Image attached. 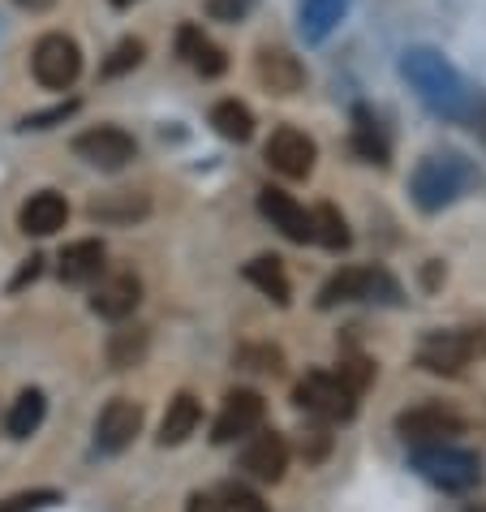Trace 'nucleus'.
<instances>
[{"label":"nucleus","instance_id":"nucleus-1","mask_svg":"<svg viewBox=\"0 0 486 512\" xmlns=\"http://www.w3.org/2000/svg\"><path fill=\"white\" fill-rule=\"evenodd\" d=\"M400 74L413 87V95L443 121H469L478 91L461 78V69L448 65L435 48H409L400 56Z\"/></svg>","mask_w":486,"mask_h":512},{"label":"nucleus","instance_id":"nucleus-2","mask_svg":"<svg viewBox=\"0 0 486 512\" xmlns=\"http://www.w3.org/2000/svg\"><path fill=\"white\" fill-rule=\"evenodd\" d=\"M469 186H474V164L456 151L426 155V160H418V168H413V177H409V194L422 211L452 207Z\"/></svg>","mask_w":486,"mask_h":512},{"label":"nucleus","instance_id":"nucleus-3","mask_svg":"<svg viewBox=\"0 0 486 512\" xmlns=\"http://www.w3.org/2000/svg\"><path fill=\"white\" fill-rule=\"evenodd\" d=\"M474 358H486V327H456V332H431L418 345V366L431 375H461Z\"/></svg>","mask_w":486,"mask_h":512},{"label":"nucleus","instance_id":"nucleus-4","mask_svg":"<svg viewBox=\"0 0 486 512\" xmlns=\"http://www.w3.org/2000/svg\"><path fill=\"white\" fill-rule=\"evenodd\" d=\"M293 401L319 422H349L357 414V392L340 375H327V371H310L293 388Z\"/></svg>","mask_w":486,"mask_h":512},{"label":"nucleus","instance_id":"nucleus-5","mask_svg":"<svg viewBox=\"0 0 486 512\" xmlns=\"http://www.w3.org/2000/svg\"><path fill=\"white\" fill-rule=\"evenodd\" d=\"M336 302H400V289L383 267H345L319 289V310Z\"/></svg>","mask_w":486,"mask_h":512},{"label":"nucleus","instance_id":"nucleus-6","mask_svg":"<svg viewBox=\"0 0 486 512\" xmlns=\"http://www.w3.org/2000/svg\"><path fill=\"white\" fill-rule=\"evenodd\" d=\"M413 465L422 469V478H431L443 491H469L482 478V465L474 452L456 448V444H431V448H413Z\"/></svg>","mask_w":486,"mask_h":512},{"label":"nucleus","instance_id":"nucleus-7","mask_svg":"<svg viewBox=\"0 0 486 512\" xmlns=\"http://www.w3.org/2000/svg\"><path fill=\"white\" fill-rule=\"evenodd\" d=\"M31 74L44 91H69L82 74V48L61 31L44 35L31 52Z\"/></svg>","mask_w":486,"mask_h":512},{"label":"nucleus","instance_id":"nucleus-8","mask_svg":"<svg viewBox=\"0 0 486 512\" xmlns=\"http://www.w3.org/2000/svg\"><path fill=\"white\" fill-rule=\"evenodd\" d=\"M396 435L409 448H431V444H456V435H465V418L448 405H413L396 418Z\"/></svg>","mask_w":486,"mask_h":512},{"label":"nucleus","instance_id":"nucleus-9","mask_svg":"<svg viewBox=\"0 0 486 512\" xmlns=\"http://www.w3.org/2000/svg\"><path fill=\"white\" fill-rule=\"evenodd\" d=\"M74 155L99 168V173H117V168H125L138 155V142L121 125H95V130H82L74 138Z\"/></svg>","mask_w":486,"mask_h":512},{"label":"nucleus","instance_id":"nucleus-10","mask_svg":"<svg viewBox=\"0 0 486 512\" xmlns=\"http://www.w3.org/2000/svg\"><path fill=\"white\" fill-rule=\"evenodd\" d=\"M267 164L276 168L280 177H289V181H306L314 173V160H319V147H314V138L302 134L297 125H280L276 134L267 138Z\"/></svg>","mask_w":486,"mask_h":512},{"label":"nucleus","instance_id":"nucleus-11","mask_svg":"<svg viewBox=\"0 0 486 512\" xmlns=\"http://www.w3.org/2000/svg\"><path fill=\"white\" fill-rule=\"evenodd\" d=\"M142 302V280L134 272H99L95 276V289H91V310L99 319H130Z\"/></svg>","mask_w":486,"mask_h":512},{"label":"nucleus","instance_id":"nucleus-12","mask_svg":"<svg viewBox=\"0 0 486 512\" xmlns=\"http://www.w3.org/2000/svg\"><path fill=\"white\" fill-rule=\"evenodd\" d=\"M142 431V405H134L130 396H117L99 409L95 418V448L99 452H125Z\"/></svg>","mask_w":486,"mask_h":512},{"label":"nucleus","instance_id":"nucleus-13","mask_svg":"<svg viewBox=\"0 0 486 512\" xmlns=\"http://www.w3.org/2000/svg\"><path fill=\"white\" fill-rule=\"evenodd\" d=\"M263 414H267V401L254 388L228 392L224 405H220V418H216V435H211V439H216V444H233V439L259 431Z\"/></svg>","mask_w":486,"mask_h":512},{"label":"nucleus","instance_id":"nucleus-14","mask_svg":"<svg viewBox=\"0 0 486 512\" xmlns=\"http://www.w3.org/2000/svg\"><path fill=\"white\" fill-rule=\"evenodd\" d=\"M259 211L271 220V229H280L289 241H297V246L314 241V220H310V211L297 203L293 194H284V190H276V186H267V190H259Z\"/></svg>","mask_w":486,"mask_h":512},{"label":"nucleus","instance_id":"nucleus-15","mask_svg":"<svg viewBox=\"0 0 486 512\" xmlns=\"http://www.w3.org/2000/svg\"><path fill=\"white\" fill-rule=\"evenodd\" d=\"M254 74H259L267 95H297L306 87V65L289 48H263L254 61Z\"/></svg>","mask_w":486,"mask_h":512},{"label":"nucleus","instance_id":"nucleus-16","mask_svg":"<svg viewBox=\"0 0 486 512\" xmlns=\"http://www.w3.org/2000/svg\"><path fill=\"white\" fill-rule=\"evenodd\" d=\"M241 469L259 482H280L284 469H289V444L276 431H259L241 452Z\"/></svg>","mask_w":486,"mask_h":512},{"label":"nucleus","instance_id":"nucleus-17","mask_svg":"<svg viewBox=\"0 0 486 512\" xmlns=\"http://www.w3.org/2000/svg\"><path fill=\"white\" fill-rule=\"evenodd\" d=\"M65 220H69V203L56 190L31 194L22 203V211H18V224H22L26 237H52V233L65 229Z\"/></svg>","mask_w":486,"mask_h":512},{"label":"nucleus","instance_id":"nucleus-18","mask_svg":"<svg viewBox=\"0 0 486 512\" xmlns=\"http://www.w3.org/2000/svg\"><path fill=\"white\" fill-rule=\"evenodd\" d=\"M177 52H181V61L190 65L194 74H203V78H220L228 69L224 48L211 44V39L203 35V26H194V22H185L177 31Z\"/></svg>","mask_w":486,"mask_h":512},{"label":"nucleus","instance_id":"nucleus-19","mask_svg":"<svg viewBox=\"0 0 486 512\" xmlns=\"http://www.w3.org/2000/svg\"><path fill=\"white\" fill-rule=\"evenodd\" d=\"M108 259V250H104V241H69V246L61 250V280L65 284H91L99 272H104V263Z\"/></svg>","mask_w":486,"mask_h":512},{"label":"nucleus","instance_id":"nucleus-20","mask_svg":"<svg viewBox=\"0 0 486 512\" xmlns=\"http://www.w3.org/2000/svg\"><path fill=\"white\" fill-rule=\"evenodd\" d=\"M147 211H151V203H147V194H138V190H108L87 203V216L99 224H134L147 216Z\"/></svg>","mask_w":486,"mask_h":512},{"label":"nucleus","instance_id":"nucleus-21","mask_svg":"<svg viewBox=\"0 0 486 512\" xmlns=\"http://www.w3.org/2000/svg\"><path fill=\"white\" fill-rule=\"evenodd\" d=\"M198 422H203V405H198L190 392H177L173 401H168L164 422H160V444H164V448L185 444V439L198 431Z\"/></svg>","mask_w":486,"mask_h":512},{"label":"nucleus","instance_id":"nucleus-22","mask_svg":"<svg viewBox=\"0 0 486 512\" xmlns=\"http://www.w3.org/2000/svg\"><path fill=\"white\" fill-rule=\"evenodd\" d=\"M246 280L263 297H271L276 306H289L293 302V284H289V276H284V263L276 259V254H259V259H250L246 263Z\"/></svg>","mask_w":486,"mask_h":512},{"label":"nucleus","instance_id":"nucleus-23","mask_svg":"<svg viewBox=\"0 0 486 512\" xmlns=\"http://www.w3.org/2000/svg\"><path fill=\"white\" fill-rule=\"evenodd\" d=\"M349 0H302V35L306 44H323L327 35L340 26Z\"/></svg>","mask_w":486,"mask_h":512},{"label":"nucleus","instance_id":"nucleus-24","mask_svg":"<svg viewBox=\"0 0 486 512\" xmlns=\"http://www.w3.org/2000/svg\"><path fill=\"white\" fill-rule=\"evenodd\" d=\"M211 125H216V134L228 138V142H250L254 138V112L241 104V99H220V104L211 108Z\"/></svg>","mask_w":486,"mask_h":512},{"label":"nucleus","instance_id":"nucleus-25","mask_svg":"<svg viewBox=\"0 0 486 512\" xmlns=\"http://www.w3.org/2000/svg\"><path fill=\"white\" fill-rule=\"evenodd\" d=\"M44 409H48L44 392H39V388H26L18 401H13V409H9L5 431H9L13 439H31V435L39 431V422H44Z\"/></svg>","mask_w":486,"mask_h":512},{"label":"nucleus","instance_id":"nucleus-26","mask_svg":"<svg viewBox=\"0 0 486 512\" xmlns=\"http://www.w3.org/2000/svg\"><path fill=\"white\" fill-rule=\"evenodd\" d=\"M147 358V332L142 327H121V332H112L108 340V362L117 366V371H130Z\"/></svg>","mask_w":486,"mask_h":512},{"label":"nucleus","instance_id":"nucleus-27","mask_svg":"<svg viewBox=\"0 0 486 512\" xmlns=\"http://www.w3.org/2000/svg\"><path fill=\"white\" fill-rule=\"evenodd\" d=\"M314 241H323L327 250H349V241H353V233H349V224H345V216L332 207V203H323L319 211H314Z\"/></svg>","mask_w":486,"mask_h":512},{"label":"nucleus","instance_id":"nucleus-28","mask_svg":"<svg viewBox=\"0 0 486 512\" xmlns=\"http://www.w3.org/2000/svg\"><path fill=\"white\" fill-rule=\"evenodd\" d=\"M353 147L366 155L370 164H388V138L379 134V125L370 121L366 108H357V130H353Z\"/></svg>","mask_w":486,"mask_h":512},{"label":"nucleus","instance_id":"nucleus-29","mask_svg":"<svg viewBox=\"0 0 486 512\" xmlns=\"http://www.w3.org/2000/svg\"><path fill=\"white\" fill-rule=\"evenodd\" d=\"M142 56H147L142 39H121V44L108 52V61L99 65V74H104V78H121V74H130V69L142 65Z\"/></svg>","mask_w":486,"mask_h":512},{"label":"nucleus","instance_id":"nucleus-30","mask_svg":"<svg viewBox=\"0 0 486 512\" xmlns=\"http://www.w3.org/2000/svg\"><path fill=\"white\" fill-rule=\"evenodd\" d=\"M237 366L246 371H267V375H280L284 371V353L271 349V345H259V349H241L237 353Z\"/></svg>","mask_w":486,"mask_h":512},{"label":"nucleus","instance_id":"nucleus-31","mask_svg":"<svg viewBox=\"0 0 486 512\" xmlns=\"http://www.w3.org/2000/svg\"><path fill=\"white\" fill-rule=\"evenodd\" d=\"M52 504H61V491H18V495H9L5 504H0V512H39V508H52Z\"/></svg>","mask_w":486,"mask_h":512},{"label":"nucleus","instance_id":"nucleus-32","mask_svg":"<svg viewBox=\"0 0 486 512\" xmlns=\"http://www.w3.org/2000/svg\"><path fill=\"white\" fill-rule=\"evenodd\" d=\"M336 375L345 379L357 396H362V392L370 388V383H375V366H370L366 358H349V362H340V371H336Z\"/></svg>","mask_w":486,"mask_h":512},{"label":"nucleus","instance_id":"nucleus-33","mask_svg":"<svg viewBox=\"0 0 486 512\" xmlns=\"http://www.w3.org/2000/svg\"><path fill=\"white\" fill-rule=\"evenodd\" d=\"M254 5H259V0H207V18L211 22H241V18H250Z\"/></svg>","mask_w":486,"mask_h":512},{"label":"nucleus","instance_id":"nucleus-34","mask_svg":"<svg viewBox=\"0 0 486 512\" xmlns=\"http://www.w3.org/2000/svg\"><path fill=\"white\" fill-rule=\"evenodd\" d=\"M220 500L228 504V512H267V504L259 500V495L246 491V487H237V482H228V487L220 491Z\"/></svg>","mask_w":486,"mask_h":512},{"label":"nucleus","instance_id":"nucleus-35","mask_svg":"<svg viewBox=\"0 0 486 512\" xmlns=\"http://www.w3.org/2000/svg\"><path fill=\"white\" fill-rule=\"evenodd\" d=\"M327 448H332V435H327V426H306V431H302V457L306 461H323Z\"/></svg>","mask_w":486,"mask_h":512},{"label":"nucleus","instance_id":"nucleus-36","mask_svg":"<svg viewBox=\"0 0 486 512\" xmlns=\"http://www.w3.org/2000/svg\"><path fill=\"white\" fill-rule=\"evenodd\" d=\"M74 108H78V104H61V108H52V112H35V117H26V121H22V130H48L52 121L74 117Z\"/></svg>","mask_w":486,"mask_h":512},{"label":"nucleus","instance_id":"nucleus-37","mask_svg":"<svg viewBox=\"0 0 486 512\" xmlns=\"http://www.w3.org/2000/svg\"><path fill=\"white\" fill-rule=\"evenodd\" d=\"M465 125H469V130H474L482 142H486V95H482V91H478V99H474V112H469V121H465Z\"/></svg>","mask_w":486,"mask_h":512},{"label":"nucleus","instance_id":"nucleus-38","mask_svg":"<svg viewBox=\"0 0 486 512\" xmlns=\"http://www.w3.org/2000/svg\"><path fill=\"white\" fill-rule=\"evenodd\" d=\"M190 512H228V504L220 500V495H190Z\"/></svg>","mask_w":486,"mask_h":512},{"label":"nucleus","instance_id":"nucleus-39","mask_svg":"<svg viewBox=\"0 0 486 512\" xmlns=\"http://www.w3.org/2000/svg\"><path fill=\"white\" fill-rule=\"evenodd\" d=\"M39 263H44V259H39V254H35V259H26V267H22V272H18V280H13V284H9V289H22V284H26V280H35V276H39Z\"/></svg>","mask_w":486,"mask_h":512},{"label":"nucleus","instance_id":"nucleus-40","mask_svg":"<svg viewBox=\"0 0 486 512\" xmlns=\"http://www.w3.org/2000/svg\"><path fill=\"white\" fill-rule=\"evenodd\" d=\"M13 5H22V9H31V13H44V9L56 5V0H13Z\"/></svg>","mask_w":486,"mask_h":512},{"label":"nucleus","instance_id":"nucleus-41","mask_svg":"<svg viewBox=\"0 0 486 512\" xmlns=\"http://www.w3.org/2000/svg\"><path fill=\"white\" fill-rule=\"evenodd\" d=\"M465 512H486V504H469V508H465Z\"/></svg>","mask_w":486,"mask_h":512},{"label":"nucleus","instance_id":"nucleus-42","mask_svg":"<svg viewBox=\"0 0 486 512\" xmlns=\"http://www.w3.org/2000/svg\"><path fill=\"white\" fill-rule=\"evenodd\" d=\"M112 5H117V9H125V5H134V0H112Z\"/></svg>","mask_w":486,"mask_h":512}]
</instances>
